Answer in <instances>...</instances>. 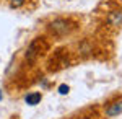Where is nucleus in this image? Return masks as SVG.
Here are the masks:
<instances>
[{
    "mask_svg": "<svg viewBox=\"0 0 122 119\" xmlns=\"http://www.w3.org/2000/svg\"><path fill=\"white\" fill-rule=\"evenodd\" d=\"M75 119H91V118H88V116H81V118H75Z\"/></svg>",
    "mask_w": 122,
    "mask_h": 119,
    "instance_id": "1a4fd4ad",
    "label": "nucleus"
},
{
    "mask_svg": "<svg viewBox=\"0 0 122 119\" xmlns=\"http://www.w3.org/2000/svg\"><path fill=\"white\" fill-rule=\"evenodd\" d=\"M8 2H10V7L11 8H21L26 3V0H8Z\"/></svg>",
    "mask_w": 122,
    "mask_h": 119,
    "instance_id": "0eeeda50",
    "label": "nucleus"
},
{
    "mask_svg": "<svg viewBox=\"0 0 122 119\" xmlns=\"http://www.w3.org/2000/svg\"><path fill=\"white\" fill-rule=\"evenodd\" d=\"M104 114L107 118H116V116L122 114V98H117V100L107 103V106L104 108Z\"/></svg>",
    "mask_w": 122,
    "mask_h": 119,
    "instance_id": "39448f33",
    "label": "nucleus"
},
{
    "mask_svg": "<svg viewBox=\"0 0 122 119\" xmlns=\"http://www.w3.org/2000/svg\"><path fill=\"white\" fill-rule=\"evenodd\" d=\"M70 64H72L70 52H68V49L62 47V49H57L56 52L51 55V59L47 60V70L49 72H59V70L68 67Z\"/></svg>",
    "mask_w": 122,
    "mask_h": 119,
    "instance_id": "7ed1b4c3",
    "label": "nucleus"
},
{
    "mask_svg": "<svg viewBox=\"0 0 122 119\" xmlns=\"http://www.w3.org/2000/svg\"><path fill=\"white\" fill-rule=\"evenodd\" d=\"M68 90H70V88H68V85H65V83H62V85L59 87V93H60V95H67Z\"/></svg>",
    "mask_w": 122,
    "mask_h": 119,
    "instance_id": "6e6552de",
    "label": "nucleus"
},
{
    "mask_svg": "<svg viewBox=\"0 0 122 119\" xmlns=\"http://www.w3.org/2000/svg\"><path fill=\"white\" fill-rule=\"evenodd\" d=\"M46 29L49 33V36L60 39V38L70 36L73 31H76L78 29V21H75L70 16H57V18L51 20L47 23Z\"/></svg>",
    "mask_w": 122,
    "mask_h": 119,
    "instance_id": "f257e3e1",
    "label": "nucleus"
},
{
    "mask_svg": "<svg viewBox=\"0 0 122 119\" xmlns=\"http://www.w3.org/2000/svg\"><path fill=\"white\" fill-rule=\"evenodd\" d=\"M41 100H42V95H41L39 92H29L28 95L25 96V101H26V104H29V106H36V104H39Z\"/></svg>",
    "mask_w": 122,
    "mask_h": 119,
    "instance_id": "423d86ee",
    "label": "nucleus"
},
{
    "mask_svg": "<svg viewBox=\"0 0 122 119\" xmlns=\"http://www.w3.org/2000/svg\"><path fill=\"white\" fill-rule=\"evenodd\" d=\"M49 47H51V44H49V41H47L46 38L38 36L28 44V49L25 52V57H26L28 62H36L39 57H42L49 51Z\"/></svg>",
    "mask_w": 122,
    "mask_h": 119,
    "instance_id": "f03ea898",
    "label": "nucleus"
},
{
    "mask_svg": "<svg viewBox=\"0 0 122 119\" xmlns=\"http://www.w3.org/2000/svg\"><path fill=\"white\" fill-rule=\"evenodd\" d=\"M3 100V93H2V90H0V101Z\"/></svg>",
    "mask_w": 122,
    "mask_h": 119,
    "instance_id": "9d476101",
    "label": "nucleus"
},
{
    "mask_svg": "<svg viewBox=\"0 0 122 119\" xmlns=\"http://www.w3.org/2000/svg\"><path fill=\"white\" fill-rule=\"evenodd\" d=\"M106 25L112 29H117V28L122 26V10L121 8H112L107 11L106 15Z\"/></svg>",
    "mask_w": 122,
    "mask_h": 119,
    "instance_id": "20e7f679",
    "label": "nucleus"
}]
</instances>
